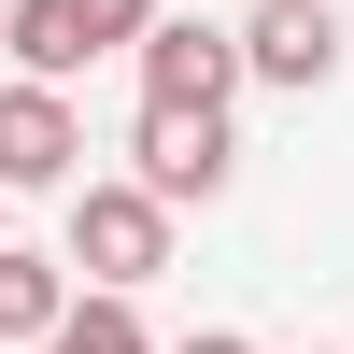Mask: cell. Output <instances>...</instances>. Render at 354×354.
Segmentation results:
<instances>
[{"mask_svg": "<svg viewBox=\"0 0 354 354\" xmlns=\"http://www.w3.org/2000/svg\"><path fill=\"white\" fill-rule=\"evenodd\" d=\"M57 312H71V270H57V255H28V241H0V354H43Z\"/></svg>", "mask_w": 354, "mask_h": 354, "instance_id": "52a82bcc", "label": "cell"}, {"mask_svg": "<svg viewBox=\"0 0 354 354\" xmlns=\"http://www.w3.org/2000/svg\"><path fill=\"white\" fill-rule=\"evenodd\" d=\"M156 354H255L241 326H198V340H156Z\"/></svg>", "mask_w": 354, "mask_h": 354, "instance_id": "9c48e42d", "label": "cell"}, {"mask_svg": "<svg viewBox=\"0 0 354 354\" xmlns=\"http://www.w3.org/2000/svg\"><path fill=\"white\" fill-rule=\"evenodd\" d=\"M0 15H15V0H0Z\"/></svg>", "mask_w": 354, "mask_h": 354, "instance_id": "8fae6325", "label": "cell"}, {"mask_svg": "<svg viewBox=\"0 0 354 354\" xmlns=\"http://www.w3.org/2000/svg\"><path fill=\"white\" fill-rule=\"evenodd\" d=\"M128 71H142V100H185V113H227V100H241V43H227L213 15H156L128 43Z\"/></svg>", "mask_w": 354, "mask_h": 354, "instance_id": "8992f818", "label": "cell"}, {"mask_svg": "<svg viewBox=\"0 0 354 354\" xmlns=\"http://www.w3.org/2000/svg\"><path fill=\"white\" fill-rule=\"evenodd\" d=\"M43 354H156V326H142V298H85L71 283V312H57Z\"/></svg>", "mask_w": 354, "mask_h": 354, "instance_id": "ba28073f", "label": "cell"}, {"mask_svg": "<svg viewBox=\"0 0 354 354\" xmlns=\"http://www.w3.org/2000/svg\"><path fill=\"white\" fill-rule=\"evenodd\" d=\"M0 213H15V198H0ZM0 241H15V227H0Z\"/></svg>", "mask_w": 354, "mask_h": 354, "instance_id": "30bf717a", "label": "cell"}, {"mask_svg": "<svg viewBox=\"0 0 354 354\" xmlns=\"http://www.w3.org/2000/svg\"><path fill=\"white\" fill-rule=\"evenodd\" d=\"M156 15H170V0H15V15H0V57H15V85H85L100 57H128Z\"/></svg>", "mask_w": 354, "mask_h": 354, "instance_id": "7a4b0ae2", "label": "cell"}, {"mask_svg": "<svg viewBox=\"0 0 354 354\" xmlns=\"http://www.w3.org/2000/svg\"><path fill=\"white\" fill-rule=\"evenodd\" d=\"M227 170H241V128H227V113H185V100H142L128 113V185L142 198L185 213V198H227Z\"/></svg>", "mask_w": 354, "mask_h": 354, "instance_id": "3957f363", "label": "cell"}, {"mask_svg": "<svg viewBox=\"0 0 354 354\" xmlns=\"http://www.w3.org/2000/svg\"><path fill=\"white\" fill-rule=\"evenodd\" d=\"M227 43H241V85L312 100V85H340V0H255Z\"/></svg>", "mask_w": 354, "mask_h": 354, "instance_id": "5b68a950", "label": "cell"}, {"mask_svg": "<svg viewBox=\"0 0 354 354\" xmlns=\"http://www.w3.org/2000/svg\"><path fill=\"white\" fill-rule=\"evenodd\" d=\"M57 270H85V298H142V283L170 270V198H142L128 170H85V185H71V241H57Z\"/></svg>", "mask_w": 354, "mask_h": 354, "instance_id": "6da1fadb", "label": "cell"}, {"mask_svg": "<svg viewBox=\"0 0 354 354\" xmlns=\"http://www.w3.org/2000/svg\"><path fill=\"white\" fill-rule=\"evenodd\" d=\"M71 185H85L71 85H0V198H71Z\"/></svg>", "mask_w": 354, "mask_h": 354, "instance_id": "277c9868", "label": "cell"}]
</instances>
